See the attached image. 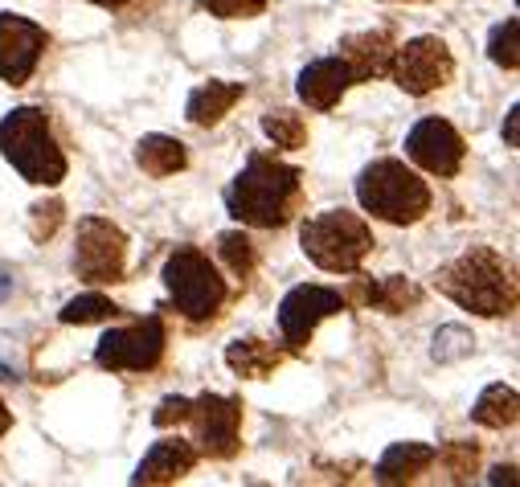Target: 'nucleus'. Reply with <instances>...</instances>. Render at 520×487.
Segmentation results:
<instances>
[{"mask_svg": "<svg viewBox=\"0 0 520 487\" xmlns=\"http://www.w3.org/2000/svg\"><path fill=\"white\" fill-rule=\"evenodd\" d=\"M295 197H299V168H291L267 152H254L246 160V168L234 176L226 205H230V217H238L242 226L275 230V226H287Z\"/></svg>", "mask_w": 520, "mask_h": 487, "instance_id": "1", "label": "nucleus"}, {"mask_svg": "<svg viewBox=\"0 0 520 487\" xmlns=\"http://www.w3.org/2000/svg\"><path fill=\"white\" fill-rule=\"evenodd\" d=\"M435 287L475 316H508L516 307L512 267L492 246H471L459 258H451L447 267H439Z\"/></svg>", "mask_w": 520, "mask_h": 487, "instance_id": "2", "label": "nucleus"}, {"mask_svg": "<svg viewBox=\"0 0 520 487\" xmlns=\"http://www.w3.org/2000/svg\"><path fill=\"white\" fill-rule=\"evenodd\" d=\"M0 152H5V160L29 185L50 189V185L66 181V156H62L41 107H17L0 119Z\"/></svg>", "mask_w": 520, "mask_h": 487, "instance_id": "3", "label": "nucleus"}, {"mask_svg": "<svg viewBox=\"0 0 520 487\" xmlns=\"http://www.w3.org/2000/svg\"><path fill=\"white\" fill-rule=\"evenodd\" d=\"M357 201L365 213L389 221V226H414L430 213L426 181L394 156H381L361 168L357 176Z\"/></svg>", "mask_w": 520, "mask_h": 487, "instance_id": "4", "label": "nucleus"}, {"mask_svg": "<svg viewBox=\"0 0 520 487\" xmlns=\"http://www.w3.org/2000/svg\"><path fill=\"white\" fill-rule=\"evenodd\" d=\"M299 246L320 271L353 275L373 250V230L349 209H328L299 226Z\"/></svg>", "mask_w": 520, "mask_h": 487, "instance_id": "5", "label": "nucleus"}, {"mask_svg": "<svg viewBox=\"0 0 520 487\" xmlns=\"http://www.w3.org/2000/svg\"><path fill=\"white\" fill-rule=\"evenodd\" d=\"M160 279H164L172 303H177V312L185 320H213L218 316V307L226 303V279L209 262V254L197 250V246L172 250Z\"/></svg>", "mask_w": 520, "mask_h": 487, "instance_id": "6", "label": "nucleus"}, {"mask_svg": "<svg viewBox=\"0 0 520 487\" xmlns=\"http://www.w3.org/2000/svg\"><path fill=\"white\" fill-rule=\"evenodd\" d=\"M74 271L86 283H119L127 271V238L107 217H82L74 242Z\"/></svg>", "mask_w": 520, "mask_h": 487, "instance_id": "7", "label": "nucleus"}, {"mask_svg": "<svg viewBox=\"0 0 520 487\" xmlns=\"http://www.w3.org/2000/svg\"><path fill=\"white\" fill-rule=\"evenodd\" d=\"M389 78H394L406 95H430L455 78V58L443 37H414L389 58Z\"/></svg>", "mask_w": 520, "mask_h": 487, "instance_id": "8", "label": "nucleus"}, {"mask_svg": "<svg viewBox=\"0 0 520 487\" xmlns=\"http://www.w3.org/2000/svg\"><path fill=\"white\" fill-rule=\"evenodd\" d=\"M164 357V324L148 316L132 328H115L95 344V365L111 373H148Z\"/></svg>", "mask_w": 520, "mask_h": 487, "instance_id": "9", "label": "nucleus"}, {"mask_svg": "<svg viewBox=\"0 0 520 487\" xmlns=\"http://www.w3.org/2000/svg\"><path fill=\"white\" fill-rule=\"evenodd\" d=\"M344 291H332V287H316V283H303V287H291L287 299L279 303V328H283V340L287 348H308L312 332L320 328V320L328 316H340L344 312Z\"/></svg>", "mask_w": 520, "mask_h": 487, "instance_id": "10", "label": "nucleus"}, {"mask_svg": "<svg viewBox=\"0 0 520 487\" xmlns=\"http://www.w3.org/2000/svg\"><path fill=\"white\" fill-rule=\"evenodd\" d=\"M201 455L209 459H234L238 455V426H242V402L226 393H201L189 406Z\"/></svg>", "mask_w": 520, "mask_h": 487, "instance_id": "11", "label": "nucleus"}, {"mask_svg": "<svg viewBox=\"0 0 520 487\" xmlns=\"http://www.w3.org/2000/svg\"><path fill=\"white\" fill-rule=\"evenodd\" d=\"M50 37L37 21L17 17V13H0V82L25 86L46 54Z\"/></svg>", "mask_w": 520, "mask_h": 487, "instance_id": "12", "label": "nucleus"}, {"mask_svg": "<svg viewBox=\"0 0 520 487\" xmlns=\"http://www.w3.org/2000/svg\"><path fill=\"white\" fill-rule=\"evenodd\" d=\"M406 156L426 168V172H435V176H455L463 168V156H467V144L463 136L455 131V123L439 119V115H426L410 127V136H406Z\"/></svg>", "mask_w": 520, "mask_h": 487, "instance_id": "13", "label": "nucleus"}, {"mask_svg": "<svg viewBox=\"0 0 520 487\" xmlns=\"http://www.w3.org/2000/svg\"><path fill=\"white\" fill-rule=\"evenodd\" d=\"M349 86H353L349 66H344L340 54H336V58H316V62L303 66L295 91H299V99L308 103L312 111H332V107L344 99V91H349Z\"/></svg>", "mask_w": 520, "mask_h": 487, "instance_id": "14", "label": "nucleus"}, {"mask_svg": "<svg viewBox=\"0 0 520 487\" xmlns=\"http://www.w3.org/2000/svg\"><path fill=\"white\" fill-rule=\"evenodd\" d=\"M389 58H394V33L389 29H365L340 41V62L349 66L353 82L381 78L389 70Z\"/></svg>", "mask_w": 520, "mask_h": 487, "instance_id": "15", "label": "nucleus"}, {"mask_svg": "<svg viewBox=\"0 0 520 487\" xmlns=\"http://www.w3.org/2000/svg\"><path fill=\"white\" fill-rule=\"evenodd\" d=\"M197 467V447L185 438H160L152 442V451L136 467L132 483H177Z\"/></svg>", "mask_w": 520, "mask_h": 487, "instance_id": "16", "label": "nucleus"}, {"mask_svg": "<svg viewBox=\"0 0 520 487\" xmlns=\"http://www.w3.org/2000/svg\"><path fill=\"white\" fill-rule=\"evenodd\" d=\"M344 303H369V307H381V312H389V316H402L406 307L422 303V291L406 275H389V279H377V283H361L357 291L344 295Z\"/></svg>", "mask_w": 520, "mask_h": 487, "instance_id": "17", "label": "nucleus"}, {"mask_svg": "<svg viewBox=\"0 0 520 487\" xmlns=\"http://www.w3.org/2000/svg\"><path fill=\"white\" fill-rule=\"evenodd\" d=\"M430 463H435V447L430 442H394L373 467V479L377 483H414Z\"/></svg>", "mask_w": 520, "mask_h": 487, "instance_id": "18", "label": "nucleus"}, {"mask_svg": "<svg viewBox=\"0 0 520 487\" xmlns=\"http://www.w3.org/2000/svg\"><path fill=\"white\" fill-rule=\"evenodd\" d=\"M242 95H246L242 82H205V86H197V91L189 95L185 115H189V123H197V127H213L222 115H230V107H234Z\"/></svg>", "mask_w": 520, "mask_h": 487, "instance_id": "19", "label": "nucleus"}, {"mask_svg": "<svg viewBox=\"0 0 520 487\" xmlns=\"http://www.w3.org/2000/svg\"><path fill=\"white\" fill-rule=\"evenodd\" d=\"M136 164H140L148 176H172V172H181V168L189 164V152H185L181 140L152 131V136H144V140L136 144Z\"/></svg>", "mask_w": 520, "mask_h": 487, "instance_id": "20", "label": "nucleus"}, {"mask_svg": "<svg viewBox=\"0 0 520 487\" xmlns=\"http://www.w3.org/2000/svg\"><path fill=\"white\" fill-rule=\"evenodd\" d=\"M283 361V352L275 348V344H267V340H234L230 348H226V365L238 373V377H267V373H275V365Z\"/></svg>", "mask_w": 520, "mask_h": 487, "instance_id": "21", "label": "nucleus"}, {"mask_svg": "<svg viewBox=\"0 0 520 487\" xmlns=\"http://www.w3.org/2000/svg\"><path fill=\"white\" fill-rule=\"evenodd\" d=\"M471 418L480 422V426H488V430L516 426V418H520V397H516V389H512V385H504V381L488 385V389L480 393V402H475Z\"/></svg>", "mask_w": 520, "mask_h": 487, "instance_id": "22", "label": "nucleus"}, {"mask_svg": "<svg viewBox=\"0 0 520 487\" xmlns=\"http://www.w3.org/2000/svg\"><path fill=\"white\" fill-rule=\"evenodd\" d=\"M471 352H475V336L463 324H443L435 332V340H430V357H435L439 365H455V361L471 357Z\"/></svg>", "mask_w": 520, "mask_h": 487, "instance_id": "23", "label": "nucleus"}, {"mask_svg": "<svg viewBox=\"0 0 520 487\" xmlns=\"http://www.w3.org/2000/svg\"><path fill=\"white\" fill-rule=\"evenodd\" d=\"M263 131L275 140V148H303L308 144V123H303V115L279 107V111H267L263 115Z\"/></svg>", "mask_w": 520, "mask_h": 487, "instance_id": "24", "label": "nucleus"}, {"mask_svg": "<svg viewBox=\"0 0 520 487\" xmlns=\"http://www.w3.org/2000/svg\"><path fill=\"white\" fill-rule=\"evenodd\" d=\"M115 316H119V307L107 295H78L58 312L62 324H103V320H115Z\"/></svg>", "mask_w": 520, "mask_h": 487, "instance_id": "25", "label": "nucleus"}, {"mask_svg": "<svg viewBox=\"0 0 520 487\" xmlns=\"http://www.w3.org/2000/svg\"><path fill=\"white\" fill-rule=\"evenodd\" d=\"M218 254H222L226 267L234 271V279H250L254 275V246H250V238L242 230L218 234Z\"/></svg>", "mask_w": 520, "mask_h": 487, "instance_id": "26", "label": "nucleus"}, {"mask_svg": "<svg viewBox=\"0 0 520 487\" xmlns=\"http://www.w3.org/2000/svg\"><path fill=\"white\" fill-rule=\"evenodd\" d=\"M488 58L504 70H516L520 66V21L508 17L504 25L492 29V41H488Z\"/></svg>", "mask_w": 520, "mask_h": 487, "instance_id": "27", "label": "nucleus"}, {"mask_svg": "<svg viewBox=\"0 0 520 487\" xmlns=\"http://www.w3.org/2000/svg\"><path fill=\"white\" fill-rule=\"evenodd\" d=\"M435 459L447 467V475L455 483H463V479H471L475 463H480V447H475V442H447L443 451H435Z\"/></svg>", "mask_w": 520, "mask_h": 487, "instance_id": "28", "label": "nucleus"}, {"mask_svg": "<svg viewBox=\"0 0 520 487\" xmlns=\"http://www.w3.org/2000/svg\"><path fill=\"white\" fill-rule=\"evenodd\" d=\"M62 226V201H37L29 209V234L33 242H50Z\"/></svg>", "mask_w": 520, "mask_h": 487, "instance_id": "29", "label": "nucleus"}, {"mask_svg": "<svg viewBox=\"0 0 520 487\" xmlns=\"http://www.w3.org/2000/svg\"><path fill=\"white\" fill-rule=\"evenodd\" d=\"M271 5V0H201V9H209L222 21H242V17H258Z\"/></svg>", "mask_w": 520, "mask_h": 487, "instance_id": "30", "label": "nucleus"}, {"mask_svg": "<svg viewBox=\"0 0 520 487\" xmlns=\"http://www.w3.org/2000/svg\"><path fill=\"white\" fill-rule=\"evenodd\" d=\"M189 397H164V402L156 406V414H152V422L156 426H172V422H185L189 418Z\"/></svg>", "mask_w": 520, "mask_h": 487, "instance_id": "31", "label": "nucleus"}, {"mask_svg": "<svg viewBox=\"0 0 520 487\" xmlns=\"http://www.w3.org/2000/svg\"><path fill=\"white\" fill-rule=\"evenodd\" d=\"M504 144H508V148L520 144V107H508V119H504Z\"/></svg>", "mask_w": 520, "mask_h": 487, "instance_id": "32", "label": "nucleus"}, {"mask_svg": "<svg viewBox=\"0 0 520 487\" xmlns=\"http://www.w3.org/2000/svg\"><path fill=\"white\" fill-rule=\"evenodd\" d=\"M488 483H508V487H512V483H516V467H496V471L488 475Z\"/></svg>", "mask_w": 520, "mask_h": 487, "instance_id": "33", "label": "nucleus"}, {"mask_svg": "<svg viewBox=\"0 0 520 487\" xmlns=\"http://www.w3.org/2000/svg\"><path fill=\"white\" fill-rule=\"evenodd\" d=\"M9 295H13V271L0 267V303H5Z\"/></svg>", "mask_w": 520, "mask_h": 487, "instance_id": "34", "label": "nucleus"}, {"mask_svg": "<svg viewBox=\"0 0 520 487\" xmlns=\"http://www.w3.org/2000/svg\"><path fill=\"white\" fill-rule=\"evenodd\" d=\"M91 5H103V9H123V5H132V0H91Z\"/></svg>", "mask_w": 520, "mask_h": 487, "instance_id": "35", "label": "nucleus"}, {"mask_svg": "<svg viewBox=\"0 0 520 487\" xmlns=\"http://www.w3.org/2000/svg\"><path fill=\"white\" fill-rule=\"evenodd\" d=\"M13 426V418H9V410H5V402H0V434H5Z\"/></svg>", "mask_w": 520, "mask_h": 487, "instance_id": "36", "label": "nucleus"}, {"mask_svg": "<svg viewBox=\"0 0 520 487\" xmlns=\"http://www.w3.org/2000/svg\"><path fill=\"white\" fill-rule=\"evenodd\" d=\"M0 381H17V373H13V369H5V365H0Z\"/></svg>", "mask_w": 520, "mask_h": 487, "instance_id": "37", "label": "nucleus"}]
</instances>
